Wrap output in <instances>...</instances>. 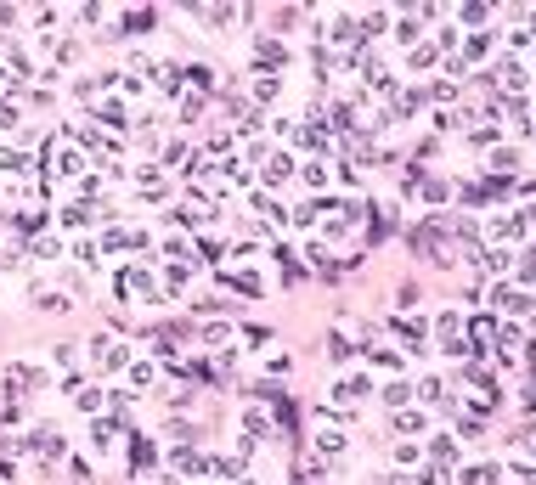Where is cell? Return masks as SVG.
<instances>
[{
	"instance_id": "obj_1",
	"label": "cell",
	"mask_w": 536,
	"mask_h": 485,
	"mask_svg": "<svg viewBox=\"0 0 536 485\" xmlns=\"http://www.w3.org/2000/svg\"><path fill=\"white\" fill-rule=\"evenodd\" d=\"M491 198L503 203V198H508V181L491 175V181H480V186H463V203H491Z\"/></svg>"
},
{
	"instance_id": "obj_2",
	"label": "cell",
	"mask_w": 536,
	"mask_h": 485,
	"mask_svg": "<svg viewBox=\"0 0 536 485\" xmlns=\"http://www.w3.org/2000/svg\"><path fill=\"white\" fill-rule=\"evenodd\" d=\"M254 51H260V57H254L260 68H283V57H288V51H283V40H260Z\"/></svg>"
},
{
	"instance_id": "obj_3",
	"label": "cell",
	"mask_w": 536,
	"mask_h": 485,
	"mask_svg": "<svg viewBox=\"0 0 536 485\" xmlns=\"http://www.w3.org/2000/svg\"><path fill=\"white\" fill-rule=\"evenodd\" d=\"M429 457H435L441 469H452V463H458V440H446V435H435V440H429Z\"/></svg>"
},
{
	"instance_id": "obj_4",
	"label": "cell",
	"mask_w": 536,
	"mask_h": 485,
	"mask_svg": "<svg viewBox=\"0 0 536 485\" xmlns=\"http://www.w3.org/2000/svg\"><path fill=\"white\" fill-rule=\"evenodd\" d=\"M452 192H458L452 181H424V198H429V203H452Z\"/></svg>"
},
{
	"instance_id": "obj_5",
	"label": "cell",
	"mask_w": 536,
	"mask_h": 485,
	"mask_svg": "<svg viewBox=\"0 0 536 485\" xmlns=\"http://www.w3.org/2000/svg\"><path fill=\"white\" fill-rule=\"evenodd\" d=\"M418 429H424V412H401L395 417V435H418Z\"/></svg>"
},
{
	"instance_id": "obj_6",
	"label": "cell",
	"mask_w": 536,
	"mask_h": 485,
	"mask_svg": "<svg viewBox=\"0 0 536 485\" xmlns=\"http://www.w3.org/2000/svg\"><path fill=\"white\" fill-rule=\"evenodd\" d=\"M418 463H424L418 446H401V452H395V469H418Z\"/></svg>"
},
{
	"instance_id": "obj_7",
	"label": "cell",
	"mask_w": 536,
	"mask_h": 485,
	"mask_svg": "<svg viewBox=\"0 0 536 485\" xmlns=\"http://www.w3.org/2000/svg\"><path fill=\"white\" fill-rule=\"evenodd\" d=\"M520 282H536V248L525 254V260H520Z\"/></svg>"
}]
</instances>
